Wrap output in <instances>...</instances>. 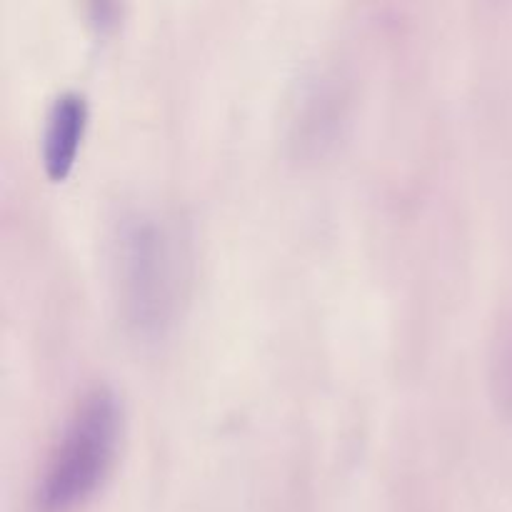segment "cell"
<instances>
[{"label": "cell", "mask_w": 512, "mask_h": 512, "mask_svg": "<svg viewBox=\"0 0 512 512\" xmlns=\"http://www.w3.org/2000/svg\"><path fill=\"white\" fill-rule=\"evenodd\" d=\"M493 368L498 398H503V403H512V323L500 325V333L495 338Z\"/></svg>", "instance_id": "4"}, {"label": "cell", "mask_w": 512, "mask_h": 512, "mask_svg": "<svg viewBox=\"0 0 512 512\" xmlns=\"http://www.w3.org/2000/svg\"><path fill=\"white\" fill-rule=\"evenodd\" d=\"M88 105L75 90H65L53 100L43 130V163L53 180H60L73 168L80 138H83Z\"/></svg>", "instance_id": "3"}, {"label": "cell", "mask_w": 512, "mask_h": 512, "mask_svg": "<svg viewBox=\"0 0 512 512\" xmlns=\"http://www.w3.org/2000/svg\"><path fill=\"white\" fill-rule=\"evenodd\" d=\"M183 245L158 215L138 210L115 233V280L123 315L140 335L163 333L178 308L183 285Z\"/></svg>", "instance_id": "1"}, {"label": "cell", "mask_w": 512, "mask_h": 512, "mask_svg": "<svg viewBox=\"0 0 512 512\" xmlns=\"http://www.w3.org/2000/svg\"><path fill=\"white\" fill-rule=\"evenodd\" d=\"M120 438V405L113 390L90 388L65 420L38 480L40 512H68L98 490L113 465Z\"/></svg>", "instance_id": "2"}]
</instances>
